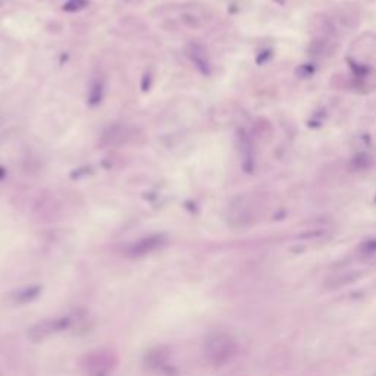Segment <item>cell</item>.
I'll list each match as a JSON object with an SVG mask.
<instances>
[{
    "label": "cell",
    "instance_id": "1",
    "mask_svg": "<svg viewBox=\"0 0 376 376\" xmlns=\"http://www.w3.org/2000/svg\"><path fill=\"white\" fill-rule=\"evenodd\" d=\"M240 345L237 338L226 331H213L203 341V357L212 368L229 365L238 354Z\"/></svg>",
    "mask_w": 376,
    "mask_h": 376
},
{
    "label": "cell",
    "instance_id": "2",
    "mask_svg": "<svg viewBox=\"0 0 376 376\" xmlns=\"http://www.w3.org/2000/svg\"><path fill=\"white\" fill-rule=\"evenodd\" d=\"M71 325V319L68 316L62 317H49L44 320L37 322L28 329V338L34 342L44 341L50 337H53L58 332L65 331Z\"/></svg>",
    "mask_w": 376,
    "mask_h": 376
},
{
    "label": "cell",
    "instance_id": "3",
    "mask_svg": "<svg viewBox=\"0 0 376 376\" xmlns=\"http://www.w3.org/2000/svg\"><path fill=\"white\" fill-rule=\"evenodd\" d=\"M166 243V238L160 234H154V235H149L144 237L135 243H132L128 249H126V256L131 259H141L146 257L156 250L162 249Z\"/></svg>",
    "mask_w": 376,
    "mask_h": 376
},
{
    "label": "cell",
    "instance_id": "4",
    "mask_svg": "<svg viewBox=\"0 0 376 376\" xmlns=\"http://www.w3.org/2000/svg\"><path fill=\"white\" fill-rule=\"evenodd\" d=\"M146 365L151 372L159 374V375H166L174 368V365L169 360V353L163 351L162 348H156V350L150 351L146 356Z\"/></svg>",
    "mask_w": 376,
    "mask_h": 376
},
{
    "label": "cell",
    "instance_id": "5",
    "mask_svg": "<svg viewBox=\"0 0 376 376\" xmlns=\"http://www.w3.org/2000/svg\"><path fill=\"white\" fill-rule=\"evenodd\" d=\"M372 157L368 154V153H359L356 154L350 163H348V168L353 171V172H363V171H368L371 166H372Z\"/></svg>",
    "mask_w": 376,
    "mask_h": 376
},
{
    "label": "cell",
    "instance_id": "6",
    "mask_svg": "<svg viewBox=\"0 0 376 376\" xmlns=\"http://www.w3.org/2000/svg\"><path fill=\"white\" fill-rule=\"evenodd\" d=\"M359 251L362 256H374L376 254V238H369L360 244Z\"/></svg>",
    "mask_w": 376,
    "mask_h": 376
},
{
    "label": "cell",
    "instance_id": "7",
    "mask_svg": "<svg viewBox=\"0 0 376 376\" xmlns=\"http://www.w3.org/2000/svg\"><path fill=\"white\" fill-rule=\"evenodd\" d=\"M314 66L313 65H301V66H299L297 68V75L300 76V78H310L312 75L314 74Z\"/></svg>",
    "mask_w": 376,
    "mask_h": 376
}]
</instances>
